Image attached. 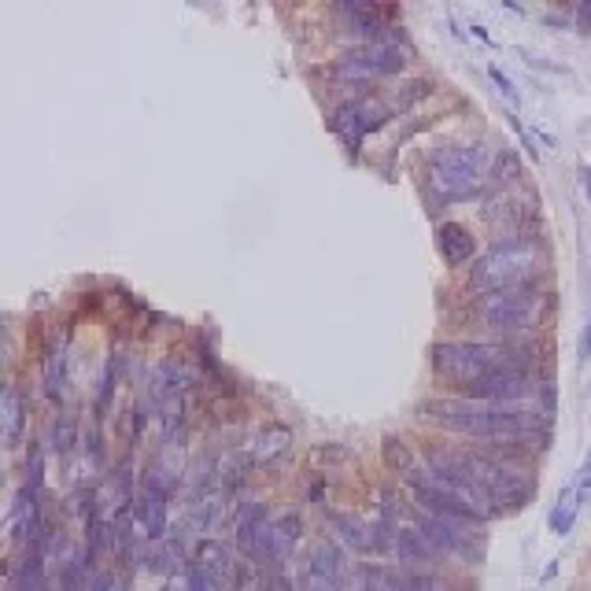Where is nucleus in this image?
<instances>
[{
  "instance_id": "obj_1",
  "label": "nucleus",
  "mask_w": 591,
  "mask_h": 591,
  "mask_svg": "<svg viewBox=\"0 0 591 591\" xmlns=\"http://www.w3.org/2000/svg\"><path fill=\"white\" fill-rule=\"evenodd\" d=\"M532 348L525 340H440L433 348V374L459 388V396L470 385L507 370H532Z\"/></svg>"
},
{
  "instance_id": "obj_2",
  "label": "nucleus",
  "mask_w": 591,
  "mask_h": 591,
  "mask_svg": "<svg viewBox=\"0 0 591 591\" xmlns=\"http://www.w3.org/2000/svg\"><path fill=\"white\" fill-rule=\"evenodd\" d=\"M543 263H547V252H543L540 237H532V230L499 237V241L473 263L470 292L473 296H488V292L529 289L543 274Z\"/></svg>"
},
{
  "instance_id": "obj_3",
  "label": "nucleus",
  "mask_w": 591,
  "mask_h": 591,
  "mask_svg": "<svg viewBox=\"0 0 591 591\" xmlns=\"http://www.w3.org/2000/svg\"><path fill=\"white\" fill-rule=\"evenodd\" d=\"M547 314V296L536 285L529 289L488 292L470 303V318L495 340H521L536 333Z\"/></svg>"
},
{
  "instance_id": "obj_4",
  "label": "nucleus",
  "mask_w": 591,
  "mask_h": 591,
  "mask_svg": "<svg viewBox=\"0 0 591 591\" xmlns=\"http://www.w3.org/2000/svg\"><path fill=\"white\" fill-rule=\"evenodd\" d=\"M481 145H444L425 163V193L436 204H462L481 193Z\"/></svg>"
},
{
  "instance_id": "obj_5",
  "label": "nucleus",
  "mask_w": 591,
  "mask_h": 591,
  "mask_svg": "<svg viewBox=\"0 0 591 591\" xmlns=\"http://www.w3.org/2000/svg\"><path fill=\"white\" fill-rule=\"evenodd\" d=\"M403 514H407V525H414V529L422 532L444 558L462 562V566H481L484 562V547H488L484 525H462V521H451V518H436V514L418 510L414 503H407Z\"/></svg>"
},
{
  "instance_id": "obj_6",
  "label": "nucleus",
  "mask_w": 591,
  "mask_h": 591,
  "mask_svg": "<svg viewBox=\"0 0 591 591\" xmlns=\"http://www.w3.org/2000/svg\"><path fill=\"white\" fill-rule=\"evenodd\" d=\"M385 119H388V108L381 104V100L355 97V100H344V104H337V108L329 111V130L337 133L348 148H359L362 137H366L370 130H377Z\"/></svg>"
},
{
  "instance_id": "obj_7",
  "label": "nucleus",
  "mask_w": 591,
  "mask_h": 591,
  "mask_svg": "<svg viewBox=\"0 0 591 591\" xmlns=\"http://www.w3.org/2000/svg\"><path fill=\"white\" fill-rule=\"evenodd\" d=\"M314 577H322L333 591H351L355 588V562H351V551H344L337 540H318L307 551V566Z\"/></svg>"
},
{
  "instance_id": "obj_8",
  "label": "nucleus",
  "mask_w": 591,
  "mask_h": 591,
  "mask_svg": "<svg viewBox=\"0 0 591 591\" xmlns=\"http://www.w3.org/2000/svg\"><path fill=\"white\" fill-rule=\"evenodd\" d=\"M133 518H137V529L141 536L152 543L167 540V525H170V499L159 492H148V488H137V499H133Z\"/></svg>"
},
{
  "instance_id": "obj_9",
  "label": "nucleus",
  "mask_w": 591,
  "mask_h": 591,
  "mask_svg": "<svg viewBox=\"0 0 591 591\" xmlns=\"http://www.w3.org/2000/svg\"><path fill=\"white\" fill-rule=\"evenodd\" d=\"M329 540H337L344 551L359 558H374V543H370V521H359L355 514H340V510H326Z\"/></svg>"
},
{
  "instance_id": "obj_10",
  "label": "nucleus",
  "mask_w": 591,
  "mask_h": 591,
  "mask_svg": "<svg viewBox=\"0 0 591 591\" xmlns=\"http://www.w3.org/2000/svg\"><path fill=\"white\" fill-rule=\"evenodd\" d=\"M440 562H447L433 543L425 540L414 525H399L396 536V566L403 569H440Z\"/></svg>"
},
{
  "instance_id": "obj_11",
  "label": "nucleus",
  "mask_w": 591,
  "mask_h": 591,
  "mask_svg": "<svg viewBox=\"0 0 591 591\" xmlns=\"http://www.w3.org/2000/svg\"><path fill=\"white\" fill-rule=\"evenodd\" d=\"M0 422H4V447L23 444L26 422H30V399L23 396L19 385H8L0 396Z\"/></svg>"
},
{
  "instance_id": "obj_12",
  "label": "nucleus",
  "mask_w": 591,
  "mask_h": 591,
  "mask_svg": "<svg viewBox=\"0 0 591 591\" xmlns=\"http://www.w3.org/2000/svg\"><path fill=\"white\" fill-rule=\"evenodd\" d=\"M436 244H440V255H444L447 266H466L477 255V237L462 222H444L436 230Z\"/></svg>"
},
{
  "instance_id": "obj_13",
  "label": "nucleus",
  "mask_w": 591,
  "mask_h": 591,
  "mask_svg": "<svg viewBox=\"0 0 591 591\" xmlns=\"http://www.w3.org/2000/svg\"><path fill=\"white\" fill-rule=\"evenodd\" d=\"M292 447V429L289 425H278L270 422L263 433L255 436L252 444H248V455H252L255 466H274L278 459H285Z\"/></svg>"
},
{
  "instance_id": "obj_14",
  "label": "nucleus",
  "mask_w": 591,
  "mask_h": 591,
  "mask_svg": "<svg viewBox=\"0 0 591 591\" xmlns=\"http://www.w3.org/2000/svg\"><path fill=\"white\" fill-rule=\"evenodd\" d=\"M193 562L204 569V573L215 580V584H230L233 566H237V558H233L230 543H222V540H204V543H200V547H196V555H193Z\"/></svg>"
},
{
  "instance_id": "obj_15",
  "label": "nucleus",
  "mask_w": 591,
  "mask_h": 591,
  "mask_svg": "<svg viewBox=\"0 0 591 591\" xmlns=\"http://www.w3.org/2000/svg\"><path fill=\"white\" fill-rule=\"evenodd\" d=\"M270 510L263 507V503H244V507H237V518H233V540H237V551H241L244 558H248V551H252L255 536L270 525Z\"/></svg>"
},
{
  "instance_id": "obj_16",
  "label": "nucleus",
  "mask_w": 591,
  "mask_h": 591,
  "mask_svg": "<svg viewBox=\"0 0 591 591\" xmlns=\"http://www.w3.org/2000/svg\"><path fill=\"white\" fill-rule=\"evenodd\" d=\"M362 60L377 71V78H392V74L407 71V49L399 41H374V45H359Z\"/></svg>"
},
{
  "instance_id": "obj_17",
  "label": "nucleus",
  "mask_w": 591,
  "mask_h": 591,
  "mask_svg": "<svg viewBox=\"0 0 591 591\" xmlns=\"http://www.w3.org/2000/svg\"><path fill=\"white\" fill-rule=\"evenodd\" d=\"M329 74H333V82L348 85V89H370L374 82H381L374 67L362 60V52H359V49L344 52V56H340V60L333 63V67H329Z\"/></svg>"
},
{
  "instance_id": "obj_18",
  "label": "nucleus",
  "mask_w": 591,
  "mask_h": 591,
  "mask_svg": "<svg viewBox=\"0 0 591 591\" xmlns=\"http://www.w3.org/2000/svg\"><path fill=\"white\" fill-rule=\"evenodd\" d=\"M307 462H311L314 473H337L344 470V466H351L355 462V451H351L348 444H337V440H326V444H314L311 455H307Z\"/></svg>"
},
{
  "instance_id": "obj_19",
  "label": "nucleus",
  "mask_w": 591,
  "mask_h": 591,
  "mask_svg": "<svg viewBox=\"0 0 591 591\" xmlns=\"http://www.w3.org/2000/svg\"><path fill=\"white\" fill-rule=\"evenodd\" d=\"M381 459H385L388 473H396L399 481L422 466L418 455H414V444H407L403 436H385V440H381Z\"/></svg>"
},
{
  "instance_id": "obj_20",
  "label": "nucleus",
  "mask_w": 591,
  "mask_h": 591,
  "mask_svg": "<svg viewBox=\"0 0 591 591\" xmlns=\"http://www.w3.org/2000/svg\"><path fill=\"white\" fill-rule=\"evenodd\" d=\"M577 514H580V503L577 495H573V481L558 492V507L551 510V518H547V525H551V532L555 536H569L573 532V525H577Z\"/></svg>"
},
{
  "instance_id": "obj_21",
  "label": "nucleus",
  "mask_w": 591,
  "mask_h": 591,
  "mask_svg": "<svg viewBox=\"0 0 591 591\" xmlns=\"http://www.w3.org/2000/svg\"><path fill=\"white\" fill-rule=\"evenodd\" d=\"M189 385H193V377H189V370H185L178 359H163V362H159V370H156L159 396L174 399V396H181V392H185Z\"/></svg>"
},
{
  "instance_id": "obj_22",
  "label": "nucleus",
  "mask_w": 591,
  "mask_h": 591,
  "mask_svg": "<svg viewBox=\"0 0 591 591\" xmlns=\"http://www.w3.org/2000/svg\"><path fill=\"white\" fill-rule=\"evenodd\" d=\"M492 178L499 181V185H510V181H518V178H521V163H518V156H514V148L503 145L499 152H495Z\"/></svg>"
},
{
  "instance_id": "obj_23",
  "label": "nucleus",
  "mask_w": 591,
  "mask_h": 591,
  "mask_svg": "<svg viewBox=\"0 0 591 591\" xmlns=\"http://www.w3.org/2000/svg\"><path fill=\"white\" fill-rule=\"evenodd\" d=\"M41 481H45V447L34 440L30 455H26V484L23 488H30L34 495H41Z\"/></svg>"
},
{
  "instance_id": "obj_24",
  "label": "nucleus",
  "mask_w": 591,
  "mask_h": 591,
  "mask_svg": "<svg viewBox=\"0 0 591 591\" xmlns=\"http://www.w3.org/2000/svg\"><path fill=\"white\" fill-rule=\"evenodd\" d=\"M49 447L56 451V455H67V451L74 447V418H71V414H60V418L52 422Z\"/></svg>"
},
{
  "instance_id": "obj_25",
  "label": "nucleus",
  "mask_w": 591,
  "mask_h": 591,
  "mask_svg": "<svg viewBox=\"0 0 591 591\" xmlns=\"http://www.w3.org/2000/svg\"><path fill=\"white\" fill-rule=\"evenodd\" d=\"M45 388H49L52 399H60L63 392V348H52L45 355Z\"/></svg>"
},
{
  "instance_id": "obj_26",
  "label": "nucleus",
  "mask_w": 591,
  "mask_h": 591,
  "mask_svg": "<svg viewBox=\"0 0 591 591\" xmlns=\"http://www.w3.org/2000/svg\"><path fill=\"white\" fill-rule=\"evenodd\" d=\"M274 529H278V536L285 543H300L303 540V518L296 514V510L278 514V518H274Z\"/></svg>"
},
{
  "instance_id": "obj_27",
  "label": "nucleus",
  "mask_w": 591,
  "mask_h": 591,
  "mask_svg": "<svg viewBox=\"0 0 591 591\" xmlns=\"http://www.w3.org/2000/svg\"><path fill=\"white\" fill-rule=\"evenodd\" d=\"M111 392H115V359H108V366H104V377H100V392H97V407H100V411L108 407Z\"/></svg>"
},
{
  "instance_id": "obj_28",
  "label": "nucleus",
  "mask_w": 591,
  "mask_h": 591,
  "mask_svg": "<svg viewBox=\"0 0 591 591\" xmlns=\"http://www.w3.org/2000/svg\"><path fill=\"white\" fill-rule=\"evenodd\" d=\"M488 74H492L495 89H499V93H503L510 104H518V89H514V82H510L507 74H503V67H488Z\"/></svg>"
},
{
  "instance_id": "obj_29",
  "label": "nucleus",
  "mask_w": 591,
  "mask_h": 591,
  "mask_svg": "<svg viewBox=\"0 0 591 591\" xmlns=\"http://www.w3.org/2000/svg\"><path fill=\"white\" fill-rule=\"evenodd\" d=\"M85 455L93 459V466H104V444H100V433H85Z\"/></svg>"
},
{
  "instance_id": "obj_30",
  "label": "nucleus",
  "mask_w": 591,
  "mask_h": 591,
  "mask_svg": "<svg viewBox=\"0 0 591 591\" xmlns=\"http://www.w3.org/2000/svg\"><path fill=\"white\" fill-rule=\"evenodd\" d=\"M119 584H115V573H108V569H97L93 577H89V588L85 591H115Z\"/></svg>"
},
{
  "instance_id": "obj_31",
  "label": "nucleus",
  "mask_w": 591,
  "mask_h": 591,
  "mask_svg": "<svg viewBox=\"0 0 591 591\" xmlns=\"http://www.w3.org/2000/svg\"><path fill=\"white\" fill-rule=\"evenodd\" d=\"M296 588H300V591H333L322 577H314L311 569H303L300 580H296Z\"/></svg>"
},
{
  "instance_id": "obj_32",
  "label": "nucleus",
  "mask_w": 591,
  "mask_h": 591,
  "mask_svg": "<svg viewBox=\"0 0 591 591\" xmlns=\"http://www.w3.org/2000/svg\"><path fill=\"white\" fill-rule=\"evenodd\" d=\"M580 359H591V318L584 326V337H580Z\"/></svg>"
},
{
  "instance_id": "obj_33",
  "label": "nucleus",
  "mask_w": 591,
  "mask_h": 591,
  "mask_svg": "<svg viewBox=\"0 0 591 591\" xmlns=\"http://www.w3.org/2000/svg\"><path fill=\"white\" fill-rule=\"evenodd\" d=\"M577 26L580 30H591V4H580L577 8Z\"/></svg>"
},
{
  "instance_id": "obj_34",
  "label": "nucleus",
  "mask_w": 591,
  "mask_h": 591,
  "mask_svg": "<svg viewBox=\"0 0 591 591\" xmlns=\"http://www.w3.org/2000/svg\"><path fill=\"white\" fill-rule=\"evenodd\" d=\"M580 178H584V193H588V200H591V170H580Z\"/></svg>"
},
{
  "instance_id": "obj_35",
  "label": "nucleus",
  "mask_w": 591,
  "mask_h": 591,
  "mask_svg": "<svg viewBox=\"0 0 591 591\" xmlns=\"http://www.w3.org/2000/svg\"><path fill=\"white\" fill-rule=\"evenodd\" d=\"M241 591H259V588H241Z\"/></svg>"
}]
</instances>
